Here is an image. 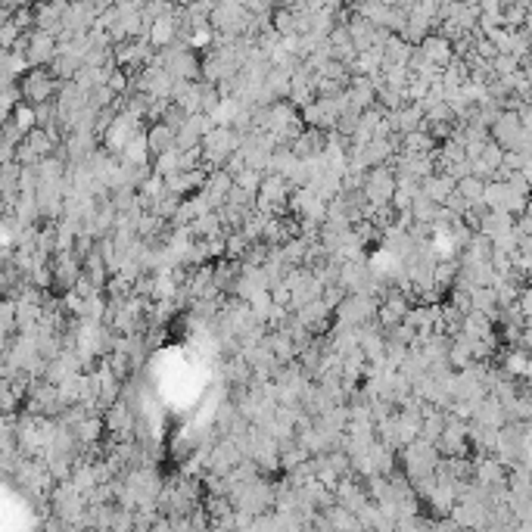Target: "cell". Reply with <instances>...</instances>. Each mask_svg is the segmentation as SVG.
<instances>
[{"instance_id":"6da1fadb","label":"cell","mask_w":532,"mask_h":532,"mask_svg":"<svg viewBox=\"0 0 532 532\" xmlns=\"http://www.w3.org/2000/svg\"><path fill=\"white\" fill-rule=\"evenodd\" d=\"M50 91H53V81H50V75H44V72H31L25 81H22V97H28L31 103L50 100Z\"/></svg>"},{"instance_id":"7a4b0ae2","label":"cell","mask_w":532,"mask_h":532,"mask_svg":"<svg viewBox=\"0 0 532 532\" xmlns=\"http://www.w3.org/2000/svg\"><path fill=\"white\" fill-rule=\"evenodd\" d=\"M284 197H287V184H284V178H280V175H274V178H268V181H262V206L265 209L280 206Z\"/></svg>"},{"instance_id":"3957f363","label":"cell","mask_w":532,"mask_h":532,"mask_svg":"<svg viewBox=\"0 0 532 532\" xmlns=\"http://www.w3.org/2000/svg\"><path fill=\"white\" fill-rule=\"evenodd\" d=\"M28 47H31V50H28V57L35 59V62L53 59V53H57V50H53V37H47V35H35V37H31V41H28Z\"/></svg>"},{"instance_id":"277c9868","label":"cell","mask_w":532,"mask_h":532,"mask_svg":"<svg viewBox=\"0 0 532 532\" xmlns=\"http://www.w3.org/2000/svg\"><path fill=\"white\" fill-rule=\"evenodd\" d=\"M171 35H175V25H171V22H153L150 25V37L156 44H166Z\"/></svg>"}]
</instances>
